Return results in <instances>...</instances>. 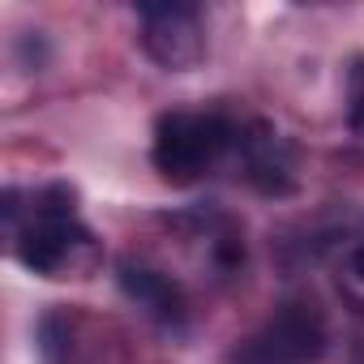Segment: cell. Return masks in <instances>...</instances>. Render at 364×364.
Returning <instances> with one entry per match:
<instances>
[{
    "label": "cell",
    "instance_id": "1",
    "mask_svg": "<svg viewBox=\"0 0 364 364\" xmlns=\"http://www.w3.org/2000/svg\"><path fill=\"white\" fill-rule=\"evenodd\" d=\"M18 206V189H5V228L26 270L43 279H82L99 266V240L77 219V193L69 185H39Z\"/></svg>",
    "mask_w": 364,
    "mask_h": 364
},
{
    "label": "cell",
    "instance_id": "2",
    "mask_svg": "<svg viewBox=\"0 0 364 364\" xmlns=\"http://www.w3.org/2000/svg\"><path fill=\"white\" fill-rule=\"evenodd\" d=\"M236 124L223 112H163L154 120L150 159L171 185H193L210 176L228 150H236Z\"/></svg>",
    "mask_w": 364,
    "mask_h": 364
},
{
    "label": "cell",
    "instance_id": "3",
    "mask_svg": "<svg viewBox=\"0 0 364 364\" xmlns=\"http://www.w3.org/2000/svg\"><path fill=\"white\" fill-rule=\"evenodd\" d=\"M326 317L309 300L279 304L249 338L236 343L232 364H317L326 355Z\"/></svg>",
    "mask_w": 364,
    "mask_h": 364
},
{
    "label": "cell",
    "instance_id": "4",
    "mask_svg": "<svg viewBox=\"0 0 364 364\" xmlns=\"http://www.w3.org/2000/svg\"><path fill=\"white\" fill-rule=\"evenodd\" d=\"M141 22V52L167 69V73H185L202 65L206 56V26L202 9L185 5V0H167V5H137Z\"/></svg>",
    "mask_w": 364,
    "mask_h": 364
},
{
    "label": "cell",
    "instance_id": "5",
    "mask_svg": "<svg viewBox=\"0 0 364 364\" xmlns=\"http://www.w3.org/2000/svg\"><path fill=\"white\" fill-rule=\"evenodd\" d=\"M236 154L245 167V180L262 198H287L296 193V150L270 120H249L236 133Z\"/></svg>",
    "mask_w": 364,
    "mask_h": 364
},
{
    "label": "cell",
    "instance_id": "6",
    "mask_svg": "<svg viewBox=\"0 0 364 364\" xmlns=\"http://www.w3.org/2000/svg\"><path fill=\"white\" fill-rule=\"evenodd\" d=\"M116 283H120V291H124L137 309H146L159 326L180 330V326L189 321V296H185V287H180L171 274H163V270H154V266H146V262L124 257V262L116 266Z\"/></svg>",
    "mask_w": 364,
    "mask_h": 364
},
{
    "label": "cell",
    "instance_id": "7",
    "mask_svg": "<svg viewBox=\"0 0 364 364\" xmlns=\"http://www.w3.org/2000/svg\"><path fill=\"white\" fill-rule=\"evenodd\" d=\"M347 124L355 137H364V56H355L347 69Z\"/></svg>",
    "mask_w": 364,
    "mask_h": 364
},
{
    "label": "cell",
    "instance_id": "8",
    "mask_svg": "<svg viewBox=\"0 0 364 364\" xmlns=\"http://www.w3.org/2000/svg\"><path fill=\"white\" fill-rule=\"evenodd\" d=\"M351 274H355V279L364 283V245H360V249L351 253Z\"/></svg>",
    "mask_w": 364,
    "mask_h": 364
},
{
    "label": "cell",
    "instance_id": "9",
    "mask_svg": "<svg viewBox=\"0 0 364 364\" xmlns=\"http://www.w3.org/2000/svg\"><path fill=\"white\" fill-rule=\"evenodd\" d=\"M355 364H364V343H360V347H355Z\"/></svg>",
    "mask_w": 364,
    "mask_h": 364
}]
</instances>
